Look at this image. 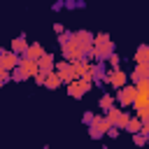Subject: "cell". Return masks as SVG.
Listing matches in <instances>:
<instances>
[{"label":"cell","mask_w":149,"mask_h":149,"mask_svg":"<svg viewBox=\"0 0 149 149\" xmlns=\"http://www.w3.org/2000/svg\"><path fill=\"white\" fill-rule=\"evenodd\" d=\"M107 130H109V121H107L105 116H95V119H93V123L88 126V135H91L93 140L105 137V135H107Z\"/></svg>","instance_id":"cell-5"},{"label":"cell","mask_w":149,"mask_h":149,"mask_svg":"<svg viewBox=\"0 0 149 149\" xmlns=\"http://www.w3.org/2000/svg\"><path fill=\"white\" fill-rule=\"evenodd\" d=\"M119 63H121V58H119L116 54H112V56L107 58V65H109V70H116V68H119Z\"/></svg>","instance_id":"cell-24"},{"label":"cell","mask_w":149,"mask_h":149,"mask_svg":"<svg viewBox=\"0 0 149 149\" xmlns=\"http://www.w3.org/2000/svg\"><path fill=\"white\" fill-rule=\"evenodd\" d=\"M54 65H56L54 54H44V56L37 61V70H40V72H51V70H54Z\"/></svg>","instance_id":"cell-15"},{"label":"cell","mask_w":149,"mask_h":149,"mask_svg":"<svg viewBox=\"0 0 149 149\" xmlns=\"http://www.w3.org/2000/svg\"><path fill=\"white\" fill-rule=\"evenodd\" d=\"M19 63H21V56H16L14 51H5V56H2V70L12 72Z\"/></svg>","instance_id":"cell-12"},{"label":"cell","mask_w":149,"mask_h":149,"mask_svg":"<svg viewBox=\"0 0 149 149\" xmlns=\"http://www.w3.org/2000/svg\"><path fill=\"white\" fill-rule=\"evenodd\" d=\"M107 135H109V137H119V128H114V126H109V130H107Z\"/></svg>","instance_id":"cell-30"},{"label":"cell","mask_w":149,"mask_h":149,"mask_svg":"<svg viewBox=\"0 0 149 149\" xmlns=\"http://www.w3.org/2000/svg\"><path fill=\"white\" fill-rule=\"evenodd\" d=\"M88 68H91V63L88 61H74L72 63V70H74V79H81V77H86L88 74Z\"/></svg>","instance_id":"cell-17"},{"label":"cell","mask_w":149,"mask_h":149,"mask_svg":"<svg viewBox=\"0 0 149 149\" xmlns=\"http://www.w3.org/2000/svg\"><path fill=\"white\" fill-rule=\"evenodd\" d=\"M93 119H95V114H93V112H84V116H81V121H84L86 126H91V123H93Z\"/></svg>","instance_id":"cell-28"},{"label":"cell","mask_w":149,"mask_h":149,"mask_svg":"<svg viewBox=\"0 0 149 149\" xmlns=\"http://www.w3.org/2000/svg\"><path fill=\"white\" fill-rule=\"evenodd\" d=\"M105 84H109L112 88H123L126 84H128V74L121 70V68H116V70H107V77H105Z\"/></svg>","instance_id":"cell-4"},{"label":"cell","mask_w":149,"mask_h":149,"mask_svg":"<svg viewBox=\"0 0 149 149\" xmlns=\"http://www.w3.org/2000/svg\"><path fill=\"white\" fill-rule=\"evenodd\" d=\"M91 86H93V81L74 79V81H70V84H68V95H70V98H74V100H79V98H84V93H88V91H91Z\"/></svg>","instance_id":"cell-3"},{"label":"cell","mask_w":149,"mask_h":149,"mask_svg":"<svg viewBox=\"0 0 149 149\" xmlns=\"http://www.w3.org/2000/svg\"><path fill=\"white\" fill-rule=\"evenodd\" d=\"M88 74H91V81H93V84L102 86V84H105V77H107V65H105V63H91Z\"/></svg>","instance_id":"cell-8"},{"label":"cell","mask_w":149,"mask_h":149,"mask_svg":"<svg viewBox=\"0 0 149 149\" xmlns=\"http://www.w3.org/2000/svg\"><path fill=\"white\" fill-rule=\"evenodd\" d=\"M5 51H7V49H2V47H0V70H2V56H5Z\"/></svg>","instance_id":"cell-32"},{"label":"cell","mask_w":149,"mask_h":149,"mask_svg":"<svg viewBox=\"0 0 149 149\" xmlns=\"http://www.w3.org/2000/svg\"><path fill=\"white\" fill-rule=\"evenodd\" d=\"M135 65H149V47L147 44H140L135 49Z\"/></svg>","instance_id":"cell-16"},{"label":"cell","mask_w":149,"mask_h":149,"mask_svg":"<svg viewBox=\"0 0 149 149\" xmlns=\"http://www.w3.org/2000/svg\"><path fill=\"white\" fill-rule=\"evenodd\" d=\"M70 42H72V33H70V30H65V33L58 35V44H61V47H65V44H70Z\"/></svg>","instance_id":"cell-22"},{"label":"cell","mask_w":149,"mask_h":149,"mask_svg":"<svg viewBox=\"0 0 149 149\" xmlns=\"http://www.w3.org/2000/svg\"><path fill=\"white\" fill-rule=\"evenodd\" d=\"M44 86H47V88H51V91H54V88H58V86H61V77H58L54 70H51V72L47 74V81H44Z\"/></svg>","instance_id":"cell-21"},{"label":"cell","mask_w":149,"mask_h":149,"mask_svg":"<svg viewBox=\"0 0 149 149\" xmlns=\"http://www.w3.org/2000/svg\"><path fill=\"white\" fill-rule=\"evenodd\" d=\"M47 74H49V72H40V70H37V74H35V81H37V86H44V81H47Z\"/></svg>","instance_id":"cell-26"},{"label":"cell","mask_w":149,"mask_h":149,"mask_svg":"<svg viewBox=\"0 0 149 149\" xmlns=\"http://www.w3.org/2000/svg\"><path fill=\"white\" fill-rule=\"evenodd\" d=\"M123 130H128V133H130V135H135V133H140V130H142V121H140V119H137V116H130V119H128V123H126V128H123Z\"/></svg>","instance_id":"cell-19"},{"label":"cell","mask_w":149,"mask_h":149,"mask_svg":"<svg viewBox=\"0 0 149 149\" xmlns=\"http://www.w3.org/2000/svg\"><path fill=\"white\" fill-rule=\"evenodd\" d=\"M63 7H65V2H54V5H51L54 12H58V9H63Z\"/></svg>","instance_id":"cell-31"},{"label":"cell","mask_w":149,"mask_h":149,"mask_svg":"<svg viewBox=\"0 0 149 149\" xmlns=\"http://www.w3.org/2000/svg\"><path fill=\"white\" fill-rule=\"evenodd\" d=\"M147 79H149V65H135V70L130 72V81L140 84V81H147Z\"/></svg>","instance_id":"cell-13"},{"label":"cell","mask_w":149,"mask_h":149,"mask_svg":"<svg viewBox=\"0 0 149 149\" xmlns=\"http://www.w3.org/2000/svg\"><path fill=\"white\" fill-rule=\"evenodd\" d=\"M65 7H68V9H74V7H79V9H81V7H84V2H81V0H68V2H65Z\"/></svg>","instance_id":"cell-27"},{"label":"cell","mask_w":149,"mask_h":149,"mask_svg":"<svg viewBox=\"0 0 149 149\" xmlns=\"http://www.w3.org/2000/svg\"><path fill=\"white\" fill-rule=\"evenodd\" d=\"M26 49H28V42H26V35H19V37H14V40H12V49H9V51H14L16 56H21V58H23V54H26Z\"/></svg>","instance_id":"cell-14"},{"label":"cell","mask_w":149,"mask_h":149,"mask_svg":"<svg viewBox=\"0 0 149 149\" xmlns=\"http://www.w3.org/2000/svg\"><path fill=\"white\" fill-rule=\"evenodd\" d=\"M105 119L109 121V126H114V128L123 130V128H126V123H128V119H130V114H128V112H123V109H119V107H112V109H107Z\"/></svg>","instance_id":"cell-2"},{"label":"cell","mask_w":149,"mask_h":149,"mask_svg":"<svg viewBox=\"0 0 149 149\" xmlns=\"http://www.w3.org/2000/svg\"><path fill=\"white\" fill-rule=\"evenodd\" d=\"M54 72L61 77V84L74 81V70H72V63H68V61H58V63L54 65Z\"/></svg>","instance_id":"cell-6"},{"label":"cell","mask_w":149,"mask_h":149,"mask_svg":"<svg viewBox=\"0 0 149 149\" xmlns=\"http://www.w3.org/2000/svg\"><path fill=\"white\" fill-rule=\"evenodd\" d=\"M44 54H47V51L42 49V44H40V42H35V44H28V49H26L23 58H28V61H35V63H37Z\"/></svg>","instance_id":"cell-9"},{"label":"cell","mask_w":149,"mask_h":149,"mask_svg":"<svg viewBox=\"0 0 149 149\" xmlns=\"http://www.w3.org/2000/svg\"><path fill=\"white\" fill-rule=\"evenodd\" d=\"M54 33H56V35H61V33H65V28H63V23H54Z\"/></svg>","instance_id":"cell-29"},{"label":"cell","mask_w":149,"mask_h":149,"mask_svg":"<svg viewBox=\"0 0 149 149\" xmlns=\"http://www.w3.org/2000/svg\"><path fill=\"white\" fill-rule=\"evenodd\" d=\"M72 44H74L81 54L91 51V49H93V33H88V30H74V33H72Z\"/></svg>","instance_id":"cell-1"},{"label":"cell","mask_w":149,"mask_h":149,"mask_svg":"<svg viewBox=\"0 0 149 149\" xmlns=\"http://www.w3.org/2000/svg\"><path fill=\"white\" fill-rule=\"evenodd\" d=\"M19 70H21V74L28 79V77H35L37 74V63L35 61H28V58H21V63L16 65Z\"/></svg>","instance_id":"cell-11"},{"label":"cell","mask_w":149,"mask_h":149,"mask_svg":"<svg viewBox=\"0 0 149 149\" xmlns=\"http://www.w3.org/2000/svg\"><path fill=\"white\" fill-rule=\"evenodd\" d=\"M133 142H135L137 147H144L149 140H147V135H144V133H135V135H133Z\"/></svg>","instance_id":"cell-23"},{"label":"cell","mask_w":149,"mask_h":149,"mask_svg":"<svg viewBox=\"0 0 149 149\" xmlns=\"http://www.w3.org/2000/svg\"><path fill=\"white\" fill-rule=\"evenodd\" d=\"M133 107H135V112H137V109H144V107H149V93H140V91H137Z\"/></svg>","instance_id":"cell-20"},{"label":"cell","mask_w":149,"mask_h":149,"mask_svg":"<svg viewBox=\"0 0 149 149\" xmlns=\"http://www.w3.org/2000/svg\"><path fill=\"white\" fill-rule=\"evenodd\" d=\"M135 95H137V88H135V84H126L123 88H119V93H116V100H119V105H123V107H130V105L135 102Z\"/></svg>","instance_id":"cell-7"},{"label":"cell","mask_w":149,"mask_h":149,"mask_svg":"<svg viewBox=\"0 0 149 149\" xmlns=\"http://www.w3.org/2000/svg\"><path fill=\"white\" fill-rule=\"evenodd\" d=\"M114 100H116V98H114L112 93H102V95H100V100H98V105H100V109H102V112H107V109H112V107H114Z\"/></svg>","instance_id":"cell-18"},{"label":"cell","mask_w":149,"mask_h":149,"mask_svg":"<svg viewBox=\"0 0 149 149\" xmlns=\"http://www.w3.org/2000/svg\"><path fill=\"white\" fill-rule=\"evenodd\" d=\"M9 79H12V72H7V70H0V88H2V86H5Z\"/></svg>","instance_id":"cell-25"},{"label":"cell","mask_w":149,"mask_h":149,"mask_svg":"<svg viewBox=\"0 0 149 149\" xmlns=\"http://www.w3.org/2000/svg\"><path fill=\"white\" fill-rule=\"evenodd\" d=\"M61 49H63V56H65V61H68V63H74V61H81V58H84V54H81L72 42H70V44H65V47H61Z\"/></svg>","instance_id":"cell-10"}]
</instances>
